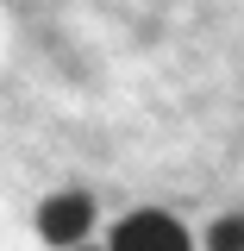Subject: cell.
I'll use <instances>...</instances> for the list:
<instances>
[{
	"instance_id": "obj_1",
	"label": "cell",
	"mask_w": 244,
	"mask_h": 251,
	"mask_svg": "<svg viewBox=\"0 0 244 251\" xmlns=\"http://www.w3.org/2000/svg\"><path fill=\"white\" fill-rule=\"evenodd\" d=\"M113 251H194L182 232V220L156 214V207H138L113 226Z\"/></svg>"
},
{
	"instance_id": "obj_2",
	"label": "cell",
	"mask_w": 244,
	"mask_h": 251,
	"mask_svg": "<svg viewBox=\"0 0 244 251\" xmlns=\"http://www.w3.org/2000/svg\"><path fill=\"white\" fill-rule=\"evenodd\" d=\"M94 226V201L82 195V188H63V195H50L44 207H38V232H44V245H82Z\"/></svg>"
},
{
	"instance_id": "obj_3",
	"label": "cell",
	"mask_w": 244,
	"mask_h": 251,
	"mask_svg": "<svg viewBox=\"0 0 244 251\" xmlns=\"http://www.w3.org/2000/svg\"><path fill=\"white\" fill-rule=\"evenodd\" d=\"M207 251H244V214H225L207 226Z\"/></svg>"
}]
</instances>
